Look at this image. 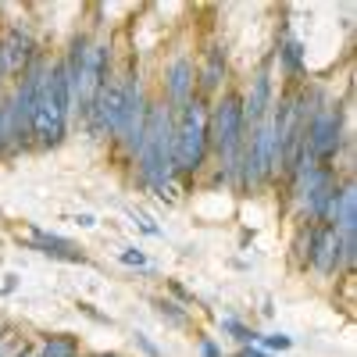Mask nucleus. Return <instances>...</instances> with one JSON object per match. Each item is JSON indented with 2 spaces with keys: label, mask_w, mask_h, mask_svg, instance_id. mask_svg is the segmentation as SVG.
<instances>
[{
  "label": "nucleus",
  "mask_w": 357,
  "mask_h": 357,
  "mask_svg": "<svg viewBox=\"0 0 357 357\" xmlns=\"http://www.w3.org/2000/svg\"><path fill=\"white\" fill-rule=\"evenodd\" d=\"M172 139H175V111L161 104V97H151V114H146V139L132 161V183L136 190L151 193L165 204H172L183 186L175 178L172 165Z\"/></svg>",
  "instance_id": "obj_1"
},
{
  "label": "nucleus",
  "mask_w": 357,
  "mask_h": 357,
  "mask_svg": "<svg viewBox=\"0 0 357 357\" xmlns=\"http://www.w3.org/2000/svg\"><path fill=\"white\" fill-rule=\"evenodd\" d=\"M207 104L204 97H190L175 111V139H172V165L183 190H193L200 175L211 165V139H207Z\"/></svg>",
  "instance_id": "obj_2"
},
{
  "label": "nucleus",
  "mask_w": 357,
  "mask_h": 357,
  "mask_svg": "<svg viewBox=\"0 0 357 357\" xmlns=\"http://www.w3.org/2000/svg\"><path fill=\"white\" fill-rule=\"evenodd\" d=\"M207 139H211V165L232 161L240 154L247 139V122H243V89L225 86L222 93L207 107Z\"/></svg>",
  "instance_id": "obj_3"
},
{
  "label": "nucleus",
  "mask_w": 357,
  "mask_h": 357,
  "mask_svg": "<svg viewBox=\"0 0 357 357\" xmlns=\"http://www.w3.org/2000/svg\"><path fill=\"white\" fill-rule=\"evenodd\" d=\"M136 57V54H132ZM132 57H126V61H118L114 75L107 79V86L97 93L93 107H89V114L82 118V129L89 139L97 143H111L118 136V126H122V111H126V75H129V61Z\"/></svg>",
  "instance_id": "obj_4"
},
{
  "label": "nucleus",
  "mask_w": 357,
  "mask_h": 357,
  "mask_svg": "<svg viewBox=\"0 0 357 357\" xmlns=\"http://www.w3.org/2000/svg\"><path fill=\"white\" fill-rule=\"evenodd\" d=\"M161 104L178 111L190 97H197V57L190 47H175L161 68Z\"/></svg>",
  "instance_id": "obj_5"
},
{
  "label": "nucleus",
  "mask_w": 357,
  "mask_h": 357,
  "mask_svg": "<svg viewBox=\"0 0 357 357\" xmlns=\"http://www.w3.org/2000/svg\"><path fill=\"white\" fill-rule=\"evenodd\" d=\"M68 126H72V118L57 107L50 86H47V75H43L36 104H33V146L36 151H54V146H61L68 139Z\"/></svg>",
  "instance_id": "obj_6"
},
{
  "label": "nucleus",
  "mask_w": 357,
  "mask_h": 357,
  "mask_svg": "<svg viewBox=\"0 0 357 357\" xmlns=\"http://www.w3.org/2000/svg\"><path fill=\"white\" fill-rule=\"evenodd\" d=\"M272 104H275V79H272V50H268V57L254 68V75L243 89V122H247V129L268 122Z\"/></svg>",
  "instance_id": "obj_7"
},
{
  "label": "nucleus",
  "mask_w": 357,
  "mask_h": 357,
  "mask_svg": "<svg viewBox=\"0 0 357 357\" xmlns=\"http://www.w3.org/2000/svg\"><path fill=\"white\" fill-rule=\"evenodd\" d=\"M225 86H232V72H229V47L211 40L204 47L200 61H197V97H204L211 104Z\"/></svg>",
  "instance_id": "obj_8"
},
{
  "label": "nucleus",
  "mask_w": 357,
  "mask_h": 357,
  "mask_svg": "<svg viewBox=\"0 0 357 357\" xmlns=\"http://www.w3.org/2000/svg\"><path fill=\"white\" fill-rule=\"evenodd\" d=\"M340 250H343V236L333 225H314V243L307 257V272L318 282H336L340 279Z\"/></svg>",
  "instance_id": "obj_9"
},
{
  "label": "nucleus",
  "mask_w": 357,
  "mask_h": 357,
  "mask_svg": "<svg viewBox=\"0 0 357 357\" xmlns=\"http://www.w3.org/2000/svg\"><path fill=\"white\" fill-rule=\"evenodd\" d=\"M272 65H279V75H282V86H301L307 82V43L289 36V29L282 25V33L275 36L272 43Z\"/></svg>",
  "instance_id": "obj_10"
},
{
  "label": "nucleus",
  "mask_w": 357,
  "mask_h": 357,
  "mask_svg": "<svg viewBox=\"0 0 357 357\" xmlns=\"http://www.w3.org/2000/svg\"><path fill=\"white\" fill-rule=\"evenodd\" d=\"M18 243H22L25 250H36V254L50 257V261L86 264V254H82V247H79V243L65 240V236H57V232H47V229H40V225H33V229H29V236H25V240L18 236Z\"/></svg>",
  "instance_id": "obj_11"
},
{
  "label": "nucleus",
  "mask_w": 357,
  "mask_h": 357,
  "mask_svg": "<svg viewBox=\"0 0 357 357\" xmlns=\"http://www.w3.org/2000/svg\"><path fill=\"white\" fill-rule=\"evenodd\" d=\"M0 50H4V57H8V65H11V72L18 75L33 57L43 50L40 47V40L33 36V29H29L25 22H11L8 29H4V36H0Z\"/></svg>",
  "instance_id": "obj_12"
},
{
  "label": "nucleus",
  "mask_w": 357,
  "mask_h": 357,
  "mask_svg": "<svg viewBox=\"0 0 357 357\" xmlns=\"http://www.w3.org/2000/svg\"><path fill=\"white\" fill-rule=\"evenodd\" d=\"M314 225L318 222H304V225H296V232H293L289 264L296 268V272H307V257H311V243H314Z\"/></svg>",
  "instance_id": "obj_13"
},
{
  "label": "nucleus",
  "mask_w": 357,
  "mask_h": 357,
  "mask_svg": "<svg viewBox=\"0 0 357 357\" xmlns=\"http://www.w3.org/2000/svg\"><path fill=\"white\" fill-rule=\"evenodd\" d=\"M40 357H82L79 336H72V333L43 336V340H40Z\"/></svg>",
  "instance_id": "obj_14"
},
{
  "label": "nucleus",
  "mask_w": 357,
  "mask_h": 357,
  "mask_svg": "<svg viewBox=\"0 0 357 357\" xmlns=\"http://www.w3.org/2000/svg\"><path fill=\"white\" fill-rule=\"evenodd\" d=\"M154 314L165 321V325H172V329H186L190 325V311L183 307V304H175L172 296H154Z\"/></svg>",
  "instance_id": "obj_15"
},
{
  "label": "nucleus",
  "mask_w": 357,
  "mask_h": 357,
  "mask_svg": "<svg viewBox=\"0 0 357 357\" xmlns=\"http://www.w3.org/2000/svg\"><path fill=\"white\" fill-rule=\"evenodd\" d=\"M218 325H222V333H229L240 347H257V343H261V333H257V329H250V325H247V321H240V318H222Z\"/></svg>",
  "instance_id": "obj_16"
},
{
  "label": "nucleus",
  "mask_w": 357,
  "mask_h": 357,
  "mask_svg": "<svg viewBox=\"0 0 357 357\" xmlns=\"http://www.w3.org/2000/svg\"><path fill=\"white\" fill-rule=\"evenodd\" d=\"M354 289H357V275H340L336 279V296L343 301L347 311H354Z\"/></svg>",
  "instance_id": "obj_17"
},
{
  "label": "nucleus",
  "mask_w": 357,
  "mask_h": 357,
  "mask_svg": "<svg viewBox=\"0 0 357 357\" xmlns=\"http://www.w3.org/2000/svg\"><path fill=\"white\" fill-rule=\"evenodd\" d=\"M168 293H172V301H175V304H183L186 311H190V307H197V296H193L183 282H178V279H168Z\"/></svg>",
  "instance_id": "obj_18"
},
{
  "label": "nucleus",
  "mask_w": 357,
  "mask_h": 357,
  "mask_svg": "<svg viewBox=\"0 0 357 357\" xmlns=\"http://www.w3.org/2000/svg\"><path fill=\"white\" fill-rule=\"evenodd\" d=\"M257 347H261V350H268V354H272V350H275V354H282V350H289V347H293V340H289L286 333H272V336H261V343H257Z\"/></svg>",
  "instance_id": "obj_19"
},
{
  "label": "nucleus",
  "mask_w": 357,
  "mask_h": 357,
  "mask_svg": "<svg viewBox=\"0 0 357 357\" xmlns=\"http://www.w3.org/2000/svg\"><path fill=\"white\" fill-rule=\"evenodd\" d=\"M132 343H136V350H139L143 357H165V350H161L151 336H146V333H136V336H132Z\"/></svg>",
  "instance_id": "obj_20"
},
{
  "label": "nucleus",
  "mask_w": 357,
  "mask_h": 357,
  "mask_svg": "<svg viewBox=\"0 0 357 357\" xmlns=\"http://www.w3.org/2000/svg\"><path fill=\"white\" fill-rule=\"evenodd\" d=\"M118 261L129 264V268H151V264H146V254H143L139 247H126L122 254H118Z\"/></svg>",
  "instance_id": "obj_21"
},
{
  "label": "nucleus",
  "mask_w": 357,
  "mask_h": 357,
  "mask_svg": "<svg viewBox=\"0 0 357 357\" xmlns=\"http://www.w3.org/2000/svg\"><path fill=\"white\" fill-rule=\"evenodd\" d=\"M132 222H136V229H139V232H146V236H161V225H154V218H151V215L132 211Z\"/></svg>",
  "instance_id": "obj_22"
},
{
  "label": "nucleus",
  "mask_w": 357,
  "mask_h": 357,
  "mask_svg": "<svg viewBox=\"0 0 357 357\" xmlns=\"http://www.w3.org/2000/svg\"><path fill=\"white\" fill-rule=\"evenodd\" d=\"M197 347H200V357H222V347H218L211 336H200Z\"/></svg>",
  "instance_id": "obj_23"
},
{
  "label": "nucleus",
  "mask_w": 357,
  "mask_h": 357,
  "mask_svg": "<svg viewBox=\"0 0 357 357\" xmlns=\"http://www.w3.org/2000/svg\"><path fill=\"white\" fill-rule=\"evenodd\" d=\"M79 311H82L86 318H93V321H100V325H111V318H107V314H100V311H97L93 304H86V301L79 304Z\"/></svg>",
  "instance_id": "obj_24"
},
{
  "label": "nucleus",
  "mask_w": 357,
  "mask_h": 357,
  "mask_svg": "<svg viewBox=\"0 0 357 357\" xmlns=\"http://www.w3.org/2000/svg\"><path fill=\"white\" fill-rule=\"evenodd\" d=\"M232 357H272V354H268V350H261V347H240V350H236Z\"/></svg>",
  "instance_id": "obj_25"
},
{
  "label": "nucleus",
  "mask_w": 357,
  "mask_h": 357,
  "mask_svg": "<svg viewBox=\"0 0 357 357\" xmlns=\"http://www.w3.org/2000/svg\"><path fill=\"white\" fill-rule=\"evenodd\" d=\"M75 225H79V229H93V225H97V218L82 211V215H75Z\"/></svg>",
  "instance_id": "obj_26"
},
{
  "label": "nucleus",
  "mask_w": 357,
  "mask_h": 357,
  "mask_svg": "<svg viewBox=\"0 0 357 357\" xmlns=\"http://www.w3.org/2000/svg\"><path fill=\"white\" fill-rule=\"evenodd\" d=\"M0 161H8V139H4V114H0Z\"/></svg>",
  "instance_id": "obj_27"
},
{
  "label": "nucleus",
  "mask_w": 357,
  "mask_h": 357,
  "mask_svg": "<svg viewBox=\"0 0 357 357\" xmlns=\"http://www.w3.org/2000/svg\"><path fill=\"white\" fill-rule=\"evenodd\" d=\"M15 286H18V275H8L4 286H0V293H15Z\"/></svg>",
  "instance_id": "obj_28"
},
{
  "label": "nucleus",
  "mask_w": 357,
  "mask_h": 357,
  "mask_svg": "<svg viewBox=\"0 0 357 357\" xmlns=\"http://www.w3.org/2000/svg\"><path fill=\"white\" fill-rule=\"evenodd\" d=\"M86 357H122V354H86Z\"/></svg>",
  "instance_id": "obj_29"
},
{
  "label": "nucleus",
  "mask_w": 357,
  "mask_h": 357,
  "mask_svg": "<svg viewBox=\"0 0 357 357\" xmlns=\"http://www.w3.org/2000/svg\"><path fill=\"white\" fill-rule=\"evenodd\" d=\"M82 357H86V354H82Z\"/></svg>",
  "instance_id": "obj_30"
}]
</instances>
